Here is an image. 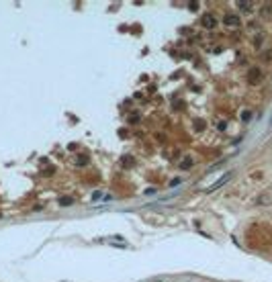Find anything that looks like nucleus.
I'll return each instance as SVG.
<instances>
[{"label":"nucleus","mask_w":272,"mask_h":282,"mask_svg":"<svg viewBox=\"0 0 272 282\" xmlns=\"http://www.w3.org/2000/svg\"><path fill=\"white\" fill-rule=\"evenodd\" d=\"M194 125H197V131H203V127H205V123L201 121V119H198V121L194 123Z\"/></svg>","instance_id":"nucleus-11"},{"label":"nucleus","mask_w":272,"mask_h":282,"mask_svg":"<svg viewBox=\"0 0 272 282\" xmlns=\"http://www.w3.org/2000/svg\"><path fill=\"white\" fill-rule=\"evenodd\" d=\"M178 184H180V178H174V180L170 182V186H178Z\"/></svg>","instance_id":"nucleus-13"},{"label":"nucleus","mask_w":272,"mask_h":282,"mask_svg":"<svg viewBox=\"0 0 272 282\" xmlns=\"http://www.w3.org/2000/svg\"><path fill=\"white\" fill-rule=\"evenodd\" d=\"M223 23H225V27H239V16L238 14H227L223 19Z\"/></svg>","instance_id":"nucleus-3"},{"label":"nucleus","mask_w":272,"mask_h":282,"mask_svg":"<svg viewBox=\"0 0 272 282\" xmlns=\"http://www.w3.org/2000/svg\"><path fill=\"white\" fill-rule=\"evenodd\" d=\"M72 202H74V198H70V196H61V198H60V204H61V207H66V204H72Z\"/></svg>","instance_id":"nucleus-8"},{"label":"nucleus","mask_w":272,"mask_h":282,"mask_svg":"<svg viewBox=\"0 0 272 282\" xmlns=\"http://www.w3.org/2000/svg\"><path fill=\"white\" fill-rule=\"evenodd\" d=\"M248 76H250V78H248V80H250V84H258V82L262 80V72H260L258 67H252Z\"/></svg>","instance_id":"nucleus-2"},{"label":"nucleus","mask_w":272,"mask_h":282,"mask_svg":"<svg viewBox=\"0 0 272 282\" xmlns=\"http://www.w3.org/2000/svg\"><path fill=\"white\" fill-rule=\"evenodd\" d=\"M139 119H141V117H139L137 113H133V114L129 117V123H139Z\"/></svg>","instance_id":"nucleus-9"},{"label":"nucleus","mask_w":272,"mask_h":282,"mask_svg":"<svg viewBox=\"0 0 272 282\" xmlns=\"http://www.w3.org/2000/svg\"><path fill=\"white\" fill-rule=\"evenodd\" d=\"M192 164H194V160H192V157H184V160L180 161V168H182V170H188V168H192Z\"/></svg>","instance_id":"nucleus-5"},{"label":"nucleus","mask_w":272,"mask_h":282,"mask_svg":"<svg viewBox=\"0 0 272 282\" xmlns=\"http://www.w3.org/2000/svg\"><path fill=\"white\" fill-rule=\"evenodd\" d=\"M201 25H203L205 29H215V27H217V19H215L213 14H203Z\"/></svg>","instance_id":"nucleus-1"},{"label":"nucleus","mask_w":272,"mask_h":282,"mask_svg":"<svg viewBox=\"0 0 272 282\" xmlns=\"http://www.w3.org/2000/svg\"><path fill=\"white\" fill-rule=\"evenodd\" d=\"M156 192H158L156 188H147V190H145V194H147V196H151V194H156Z\"/></svg>","instance_id":"nucleus-12"},{"label":"nucleus","mask_w":272,"mask_h":282,"mask_svg":"<svg viewBox=\"0 0 272 282\" xmlns=\"http://www.w3.org/2000/svg\"><path fill=\"white\" fill-rule=\"evenodd\" d=\"M238 6L241 8V10H245V13H250V10H252V2H238Z\"/></svg>","instance_id":"nucleus-6"},{"label":"nucleus","mask_w":272,"mask_h":282,"mask_svg":"<svg viewBox=\"0 0 272 282\" xmlns=\"http://www.w3.org/2000/svg\"><path fill=\"white\" fill-rule=\"evenodd\" d=\"M76 161H78V166H84V164H88V160H86L84 155H78V160H76Z\"/></svg>","instance_id":"nucleus-10"},{"label":"nucleus","mask_w":272,"mask_h":282,"mask_svg":"<svg viewBox=\"0 0 272 282\" xmlns=\"http://www.w3.org/2000/svg\"><path fill=\"white\" fill-rule=\"evenodd\" d=\"M133 164H135V160H133L131 155H127V157H123V166H125V168H131Z\"/></svg>","instance_id":"nucleus-7"},{"label":"nucleus","mask_w":272,"mask_h":282,"mask_svg":"<svg viewBox=\"0 0 272 282\" xmlns=\"http://www.w3.org/2000/svg\"><path fill=\"white\" fill-rule=\"evenodd\" d=\"M229 178H231V174H229V172H227V174H225V176H223V178H219V180H217V182H215V184H213V186H211V188H209V192H215V190H217V188H221V186H223V184H225V182H229Z\"/></svg>","instance_id":"nucleus-4"}]
</instances>
